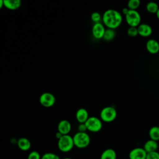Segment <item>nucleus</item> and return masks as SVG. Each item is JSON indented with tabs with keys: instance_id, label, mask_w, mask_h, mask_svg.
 <instances>
[{
	"instance_id": "obj_1",
	"label": "nucleus",
	"mask_w": 159,
	"mask_h": 159,
	"mask_svg": "<svg viewBox=\"0 0 159 159\" xmlns=\"http://www.w3.org/2000/svg\"><path fill=\"white\" fill-rule=\"evenodd\" d=\"M102 20L104 25L107 28L115 29L121 24L122 16L118 11L109 9L104 11L102 16Z\"/></svg>"
},
{
	"instance_id": "obj_2",
	"label": "nucleus",
	"mask_w": 159,
	"mask_h": 159,
	"mask_svg": "<svg viewBox=\"0 0 159 159\" xmlns=\"http://www.w3.org/2000/svg\"><path fill=\"white\" fill-rule=\"evenodd\" d=\"M74 145L78 148H84L87 147L91 142L89 135L86 132H76L73 136Z\"/></svg>"
},
{
	"instance_id": "obj_3",
	"label": "nucleus",
	"mask_w": 159,
	"mask_h": 159,
	"mask_svg": "<svg viewBox=\"0 0 159 159\" xmlns=\"http://www.w3.org/2000/svg\"><path fill=\"white\" fill-rule=\"evenodd\" d=\"M58 148L62 152L66 153L71 151L75 147L73 137L68 135H63L57 142Z\"/></svg>"
},
{
	"instance_id": "obj_4",
	"label": "nucleus",
	"mask_w": 159,
	"mask_h": 159,
	"mask_svg": "<svg viewBox=\"0 0 159 159\" xmlns=\"http://www.w3.org/2000/svg\"><path fill=\"white\" fill-rule=\"evenodd\" d=\"M117 117L116 109L112 106H106L103 107L100 112V119L105 122L114 121Z\"/></svg>"
},
{
	"instance_id": "obj_5",
	"label": "nucleus",
	"mask_w": 159,
	"mask_h": 159,
	"mask_svg": "<svg viewBox=\"0 0 159 159\" xmlns=\"http://www.w3.org/2000/svg\"><path fill=\"white\" fill-rule=\"evenodd\" d=\"M125 19L129 27H137L140 24L141 16L137 10H129L125 16Z\"/></svg>"
},
{
	"instance_id": "obj_6",
	"label": "nucleus",
	"mask_w": 159,
	"mask_h": 159,
	"mask_svg": "<svg viewBox=\"0 0 159 159\" xmlns=\"http://www.w3.org/2000/svg\"><path fill=\"white\" fill-rule=\"evenodd\" d=\"M85 124L87 130L91 132H98L100 131L102 127L101 119L95 116L89 117L85 122Z\"/></svg>"
},
{
	"instance_id": "obj_7",
	"label": "nucleus",
	"mask_w": 159,
	"mask_h": 159,
	"mask_svg": "<svg viewBox=\"0 0 159 159\" xmlns=\"http://www.w3.org/2000/svg\"><path fill=\"white\" fill-rule=\"evenodd\" d=\"M56 101L55 96L49 92L42 93L39 98V102L42 106L45 107H50L53 106Z\"/></svg>"
},
{
	"instance_id": "obj_8",
	"label": "nucleus",
	"mask_w": 159,
	"mask_h": 159,
	"mask_svg": "<svg viewBox=\"0 0 159 159\" xmlns=\"http://www.w3.org/2000/svg\"><path fill=\"white\" fill-rule=\"evenodd\" d=\"M147 153L143 148L137 147L131 150L129 153V159H146Z\"/></svg>"
},
{
	"instance_id": "obj_9",
	"label": "nucleus",
	"mask_w": 159,
	"mask_h": 159,
	"mask_svg": "<svg viewBox=\"0 0 159 159\" xmlns=\"http://www.w3.org/2000/svg\"><path fill=\"white\" fill-rule=\"evenodd\" d=\"M106 29L104 24L102 23H95L92 27V35L96 39H102L103 38Z\"/></svg>"
},
{
	"instance_id": "obj_10",
	"label": "nucleus",
	"mask_w": 159,
	"mask_h": 159,
	"mask_svg": "<svg viewBox=\"0 0 159 159\" xmlns=\"http://www.w3.org/2000/svg\"><path fill=\"white\" fill-rule=\"evenodd\" d=\"M71 129V123L66 119L60 120L57 125L58 132L63 135H68Z\"/></svg>"
},
{
	"instance_id": "obj_11",
	"label": "nucleus",
	"mask_w": 159,
	"mask_h": 159,
	"mask_svg": "<svg viewBox=\"0 0 159 159\" xmlns=\"http://www.w3.org/2000/svg\"><path fill=\"white\" fill-rule=\"evenodd\" d=\"M137 29L139 35L143 37H149L153 32L152 27L147 24H140L137 27Z\"/></svg>"
},
{
	"instance_id": "obj_12",
	"label": "nucleus",
	"mask_w": 159,
	"mask_h": 159,
	"mask_svg": "<svg viewBox=\"0 0 159 159\" xmlns=\"http://www.w3.org/2000/svg\"><path fill=\"white\" fill-rule=\"evenodd\" d=\"M146 48L150 53H157L159 52V43L155 39H149L146 43Z\"/></svg>"
},
{
	"instance_id": "obj_13",
	"label": "nucleus",
	"mask_w": 159,
	"mask_h": 159,
	"mask_svg": "<svg viewBox=\"0 0 159 159\" xmlns=\"http://www.w3.org/2000/svg\"><path fill=\"white\" fill-rule=\"evenodd\" d=\"M75 117L77 121L80 124L85 123L86 120L88 119V118L89 117L88 111L84 108L78 109L76 112Z\"/></svg>"
},
{
	"instance_id": "obj_14",
	"label": "nucleus",
	"mask_w": 159,
	"mask_h": 159,
	"mask_svg": "<svg viewBox=\"0 0 159 159\" xmlns=\"http://www.w3.org/2000/svg\"><path fill=\"white\" fill-rule=\"evenodd\" d=\"M17 145L18 148L22 151H27L31 147L30 141L25 137H21L19 139L17 140Z\"/></svg>"
},
{
	"instance_id": "obj_15",
	"label": "nucleus",
	"mask_w": 159,
	"mask_h": 159,
	"mask_svg": "<svg viewBox=\"0 0 159 159\" xmlns=\"http://www.w3.org/2000/svg\"><path fill=\"white\" fill-rule=\"evenodd\" d=\"M158 147V144L157 141L149 139L145 142L143 145V148L147 153H150L152 152H155L157 150Z\"/></svg>"
},
{
	"instance_id": "obj_16",
	"label": "nucleus",
	"mask_w": 159,
	"mask_h": 159,
	"mask_svg": "<svg viewBox=\"0 0 159 159\" xmlns=\"http://www.w3.org/2000/svg\"><path fill=\"white\" fill-rule=\"evenodd\" d=\"M21 6L20 0H4V6L10 10H16Z\"/></svg>"
},
{
	"instance_id": "obj_17",
	"label": "nucleus",
	"mask_w": 159,
	"mask_h": 159,
	"mask_svg": "<svg viewBox=\"0 0 159 159\" xmlns=\"http://www.w3.org/2000/svg\"><path fill=\"white\" fill-rule=\"evenodd\" d=\"M117 154L112 148H107L104 150L100 157V159H116Z\"/></svg>"
},
{
	"instance_id": "obj_18",
	"label": "nucleus",
	"mask_w": 159,
	"mask_h": 159,
	"mask_svg": "<svg viewBox=\"0 0 159 159\" xmlns=\"http://www.w3.org/2000/svg\"><path fill=\"white\" fill-rule=\"evenodd\" d=\"M150 139L155 141L159 140V127L153 126L152 127L148 132Z\"/></svg>"
},
{
	"instance_id": "obj_19",
	"label": "nucleus",
	"mask_w": 159,
	"mask_h": 159,
	"mask_svg": "<svg viewBox=\"0 0 159 159\" xmlns=\"http://www.w3.org/2000/svg\"><path fill=\"white\" fill-rule=\"evenodd\" d=\"M116 36V31L112 29H106L103 36V39L106 41H111L114 39Z\"/></svg>"
},
{
	"instance_id": "obj_20",
	"label": "nucleus",
	"mask_w": 159,
	"mask_h": 159,
	"mask_svg": "<svg viewBox=\"0 0 159 159\" xmlns=\"http://www.w3.org/2000/svg\"><path fill=\"white\" fill-rule=\"evenodd\" d=\"M146 9L150 13H152V14L155 13L156 14L158 10L159 9V7H158V5L156 2L151 1L147 4Z\"/></svg>"
},
{
	"instance_id": "obj_21",
	"label": "nucleus",
	"mask_w": 159,
	"mask_h": 159,
	"mask_svg": "<svg viewBox=\"0 0 159 159\" xmlns=\"http://www.w3.org/2000/svg\"><path fill=\"white\" fill-rule=\"evenodd\" d=\"M140 4L139 0H130L127 2V7L130 10H136Z\"/></svg>"
},
{
	"instance_id": "obj_22",
	"label": "nucleus",
	"mask_w": 159,
	"mask_h": 159,
	"mask_svg": "<svg viewBox=\"0 0 159 159\" xmlns=\"http://www.w3.org/2000/svg\"><path fill=\"white\" fill-rule=\"evenodd\" d=\"M41 159H60V157L52 152H47L42 155Z\"/></svg>"
},
{
	"instance_id": "obj_23",
	"label": "nucleus",
	"mask_w": 159,
	"mask_h": 159,
	"mask_svg": "<svg viewBox=\"0 0 159 159\" xmlns=\"http://www.w3.org/2000/svg\"><path fill=\"white\" fill-rule=\"evenodd\" d=\"M102 19V17L101 16V14L98 12H93L91 15V19L93 22L95 23L100 22L101 19Z\"/></svg>"
},
{
	"instance_id": "obj_24",
	"label": "nucleus",
	"mask_w": 159,
	"mask_h": 159,
	"mask_svg": "<svg viewBox=\"0 0 159 159\" xmlns=\"http://www.w3.org/2000/svg\"><path fill=\"white\" fill-rule=\"evenodd\" d=\"M127 33L128 35L132 37H136L137 35H139L137 27H129L127 30Z\"/></svg>"
},
{
	"instance_id": "obj_25",
	"label": "nucleus",
	"mask_w": 159,
	"mask_h": 159,
	"mask_svg": "<svg viewBox=\"0 0 159 159\" xmlns=\"http://www.w3.org/2000/svg\"><path fill=\"white\" fill-rule=\"evenodd\" d=\"M41 158L42 156L39 152L35 150L30 152L27 156V159H41Z\"/></svg>"
},
{
	"instance_id": "obj_26",
	"label": "nucleus",
	"mask_w": 159,
	"mask_h": 159,
	"mask_svg": "<svg viewBox=\"0 0 159 159\" xmlns=\"http://www.w3.org/2000/svg\"><path fill=\"white\" fill-rule=\"evenodd\" d=\"M146 159H159V153L157 151L147 153Z\"/></svg>"
},
{
	"instance_id": "obj_27",
	"label": "nucleus",
	"mask_w": 159,
	"mask_h": 159,
	"mask_svg": "<svg viewBox=\"0 0 159 159\" xmlns=\"http://www.w3.org/2000/svg\"><path fill=\"white\" fill-rule=\"evenodd\" d=\"M78 132H86L87 130V127L86 125L85 124V123H81L78 125Z\"/></svg>"
},
{
	"instance_id": "obj_28",
	"label": "nucleus",
	"mask_w": 159,
	"mask_h": 159,
	"mask_svg": "<svg viewBox=\"0 0 159 159\" xmlns=\"http://www.w3.org/2000/svg\"><path fill=\"white\" fill-rule=\"evenodd\" d=\"M129 9L128 8V7H124L123 9H122V14H124V15H126L127 13H128V12L129 11Z\"/></svg>"
},
{
	"instance_id": "obj_29",
	"label": "nucleus",
	"mask_w": 159,
	"mask_h": 159,
	"mask_svg": "<svg viewBox=\"0 0 159 159\" xmlns=\"http://www.w3.org/2000/svg\"><path fill=\"white\" fill-rule=\"evenodd\" d=\"M63 134H61L60 132H56V134H55V137H56V138L58 139V140H59L62 136H63Z\"/></svg>"
},
{
	"instance_id": "obj_30",
	"label": "nucleus",
	"mask_w": 159,
	"mask_h": 159,
	"mask_svg": "<svg viewBox=\"0 0 159 159\" xmlns=\"http://www.w3.org/2000/svg\"><path fill=\"white\" fill-rule=\"evenodd\" d=\"M4 6V0L0 1V8H2V7Z\"/></svg>"
},
{
	"instance_id": "obj_31",
	"label": "nucleus",
	"mask_w": 159,
	"mask_h": 159,
	"mask_svg": "<svg viewBox=\"0 0 159 159\" xmlns=\"http://www.w3.org/2000/svg\"><path fill=\"white\" fill-rule=\"evenodd\" d=\"M156 15H157V18H158V19L159 20V9L158 10V11H157V12L156 13Z\"/></svg>"
},
{
	"instance_id": "obj_32",
	"label": "nucleus",
	"mask_w": 159,
	"mask_h": 159,
	"mask_svg": "<svg viewBox=\"0 0 159 159\" xmlns=\"http://www.w3.org/2000/svg\"><path fill=\"white\" fill-rule=\"evenodd\" d=\"M63 159H72V158H69V157H66V158H63Z\"/></svg>"
}]
</instances>
